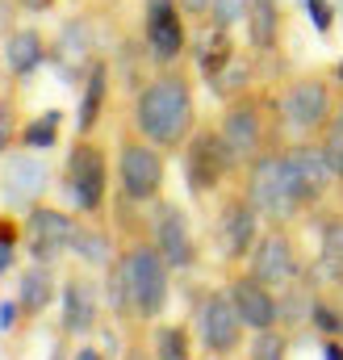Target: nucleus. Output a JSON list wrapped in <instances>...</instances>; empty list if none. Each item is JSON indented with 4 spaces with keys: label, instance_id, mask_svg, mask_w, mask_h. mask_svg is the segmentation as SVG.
<instances>
[{
    "label": "nucleus",
    "instance_id": "c9c22d12",
    "mask_svg": "<svg viewBox=\"0 0 343 360\" xmlns=\"http://www.w3.org/2000/svg\"><path fill=\"white\" fill-rule=\"evenodd\" d=\"M306 8H310V25L318 34H331L335 30V4L331 0H306Z\"/></svg>",
    "mask_w": 343,
    "mask_h": 360
},
{
    "label": "nucleus",
    "instance_id": "0eeeda50",
    "mask_svg": "<svg viewBox=\"0 0 343 360\" xmlns=\"http://www.w3.org/2000/svg\"><path fill=\"white\" fill-rule=\"evenodd\" d=\"M122 252H126V264H130L134 323L138 327H155L160 314L168 310V297H172V264L160 256V248H155L151 235L122 243Z\"/></svg>",
    "mask_w": 343,
    "mask_h": 360
},
{
    "label": "nucleus",
    "instance_id": "dca6fc26",
    "mask_svg": "<svg viewBox=\"0 0 343 360\" xmlns=\"http://www.w3.org/2000/svg\"><path fill=\"white\" fill-rule=\"evenodd\" d=\"M147 222H151V239H155V248H160V256L172 264V272H188L197 269V239H193V226H188V214L168 201V197H160V201H151V214H147Z\"/></svg>",
    "mask_w": 343,
    "mask_h": 360
},
{
    "label": "nucleus",
    "instance_id": "4468645a",
    "mask_svg": "<svg viewBox=\"0 0 343 360\" xmlns=\"http://www.w3.org/2000/svg\"><path fill=\"white\" fill-rule=\"evenodd\" d=\"M197 335H201V348L209 356H226V360L247 344V323L239 319L226 285L201 293V302H197Z\"/></svg>",
    "mask_w": 343,
    "mask_h": 360
},
{
    "label": "nucleus",
    "instance_id": "de8ad7c7",
    "mask_svg": "<svg viewBox=\"0 0 343 360\" xmlns=\"http://www.w3.org/2000/svg\"><path fill=\"white\" fill-rule=\"evenodd\" d=\"M209 360H226V356H209Z\"/></svg>",
    "mask_w": 343,
    "mask_h": 360
},
{
    "label": "nucleus",
    "instance_id": "c03bdc74",
    "mask_svg": "<svg viewBox=\"0 0 343 360\" xmlns=\"http://www.w3.org/2000/svg\"><path fill=\"white\" fill-rule=\"evenodd\" d=\"M51 360H72V352H67V335L55 344V352H51Z\"/></svg>",
    "mask_w": 343,
    "mask_h": 360
},
{
    "label": "nucleus",
    "instance_id": "09e8293b",
    "mask_svg": "<svg viewBox=\"0 0 343 360\" xmlns=\"http://www.w3.org/2000/svg\"><path fill=\"white\" fill-rule=\"evenodd\" d=\"M339 289H343V285H339Z\"/></svg>",
    "mask_w": 343,
    "mask_h": 360
},
{
    "label": "nucleus",
    "instance_id": "ddd939ff",
    "mask_svg": "<svg viewBox=\"0 0 343 360\" xmlns=\"http://www.w3.org/2000/svg\"><path fill=\"white\" fill-rule=\"evenodd\" d=\"M76 214L59 210V205H30L21 214V231H25V256L38 260V264H59L67 252H72V239H76Z\"/></svg>",
    "mask_w": 343,
    "mask_h": 360
},
{
    "label": "nucleus",
    "instance_id": "6ab92c4d",
    "mask_svg": "<svg viewBox=\"0 0 343 360\" xmlns=\"http://www.w3.org/2000/svg\"><path fill=\"white\" fill-rule=\"evenodd\" d=\"M318 214V252L306 269V281L318 285H343V210H314Z\"/></svg>",
    "mask_w": 343,
    "mask_h": 360
},
{
    "label": "nucleus",
    "instance_id": "a18cd8bd",
    "mask_svg": "<svg viewBox=\"0 0 343 360\" xmlns=\"http://www.w3.org/2000/svg\"><path fill=\"white\" fill-rule=\"evenodd\" d=\"M8 84V63H4V51H0V89Z\"/></svg>",
    "mask_w": 343,
    "mask_h": 360
},
{
    "label": "nucleus",
    "instance_id": "6e6552de",
    "mask_svg": "<svg viewBox=\"0 0 343 360\" xmlns=\"http://www.w3.org/2000/svg\"><path fill=\"white\" fill-rule=\"evenodd\" d=\"M259 231H264V218L256 214L252 197L243 193V184H226L218 193V210H214V243H218V256L231 264V269H243L252 248H256Z\"/></svg>",
    "mask_w": 343,
    "mask_h": 360
},
{
    "label": "nucleus",
    "instance_id": "b1692460",
    "mask_svg": "<svg viewBox=\"0 0 343 360\" xmlns=\"http://www.w3.org/2000/svg\"><path fill=\"white\" fill-rule=\"evenodd\" d=\"M235 59H239L235 34H231V30H218V25H209V21H205L201 38H197V46H193V63H197L201 80H205V84H209V80H218Z\"/></svg>",
    "mask_w": 343,
    "mask_h": 360
},
{
    "label": "nucleus",
    "instance_id": "bb28decb",
    "mask_svg": "<svg viewBox=\"0 0 343 360\" xmlns=\"http://www.w3.org/2000/svg\"><path fill=\"white\" fill-rule=\"evenodd\" d=\"M59 134H63V109H42V113H34L30 122H21L17 143H21L25 151L46 155V151L59 147Z\"/></svg>",
    "mask_w": 343,
    "mask_h": 360
},
{
    "label": "nucleus",
    "instance_id": "49530a36",
    "mask_svg": "<svg viewBox=\"0 0 343 360\" xmlns=\"http://www.w3.org/2000/svg\"><path fill=\"white\" fill-rule=\"evenodd\" d=\"M335 80H339V89H343V63H339V68H335Z\"/></svg>",
    "mask_w": 343,
    "mask_h": 360
},
{
    "label": "nucleus",
    "instance_id": "a19ab883",
    "mask_svg": "<svg viewBox=\"0 0 343 360\" xmlns=\"http://www.w3.org/2000/svg\"><path fill=\"white\" fill-rule=\"evenodd\" d=\"M126 360H155V352H147V344H143V340H134V344L126 348Z\"/></svg>",
    "mask_w": 343,
    "mask_h": 360
},
{
    "label": "nucleus",
    "instance_id": "473e14b6",
    "mask_svg": "<svg viewBox=\"0 0 343 360\" xmlns=\"http://www.w3.org/2000/svg\"><path fill=\"white\" fill-rule=\"evenodd\" d=\"M285 356H289V331H285V327L252 331V348H247V360H285Z\"/></svg>",
    "mask_w": 343,
    "mask_h": 360
},
{
    "label": "nucleus",
    "instance_id": "cd10ccee",
    "mask_svg": "<svg viewBox=\"0 0 343 360\" xmlns=\"http://www.w3.org/2000/svg\"><path fill=\"white\" fill-rule=\"evenodd\" d=\"M151 352H155V360H197L193 335H188L184 323H155V331H151Z\"/></svg>",
    "mask_w": 343,
    "mask_h": 360
},
{
    "label": "nucleus",
    "instance_id": "58836bf2",
    "mask_svg": "<svg viewBox=\"0 0 343 360\" xmlns=\"http://www.w3.org/2000/svg\"><path fill=\"white\" fill-rule=\"evenodd\" d=\"M13 8H17V0H0V34L13 30Z\"/></svg>",
    "mask_w": 343,
    "mask_h": 360
},
{
    "label": "nucleus",
    "instance_id": "79ce46f5",
    "mask_svg": "<svg viewBox=\"0 0 343 360\" xmlns=\"http://www.w3.org/2000/svg\"><path fill=\"white\" fill-rule=\"evenodd\" d=\"M323 360H343V340H323Z\"/></svg>",
    "mask_w": 343,
    "mask_h": 360
},
{
    "label": "nucleus",
    "instance_id": "2f4dec72",
    "mask_svg": "<svg viewBox=\"0 0 343 360\" xmlns=\"http://www.w3.org/2000/svg\"><path fill=\"white\" fill-rule=\"evenodd\" d=\"M17 134H21V92L0 89V155L13 151Z\"/></svg>",
    "mask_w": 343,
    "mask_h": 360
},
{
    "label": "nucleus",
    "instance_id": "7c9ffc66",
    "mask_svg": "<svg viewBox=\"0 0 343 360\" xmlns=\"http://www.w3.org/2000/svg\"><path fill=\"white\" fill-rule=\"evenodd\" d=\"M25 252V231H21V218L13 214H0V276L17 269V256Z\"/></svg>",
    "mask_w": 343,
    "mask_h": 360
},
{
    "label": "nucleus",
    "instance_id": "f03ea898",
    "mask_svg": "<svg viewBox=\"0 0 343 360\" xmlns=\"http://www.w3.org/2000/svg\"><path fill=\"white\" fill-rule=\"evenodd\" d=\"M218 130L231 147V160L239 164V176L264 151L285 147V126H280V113H276V96H268L259 89H247L243 96L226 101L222 117H218Z\"/></svg>",
    "mask_w": 343,
    "mask_h": 360
},
{
    "label": "nucleus",
    "instance_id": "c756f323",
    "mask_svg": "<svg viewBox=\"0 0 343 360\" xmlns=\"http://www.w3.org/2000/svg\"><path fill=\"white\" fill-rule=\"evenodd\" d=\"M310 323L323 340H343V302H335L327 289L314 293V306H310Z\"/></svg>",
    "mask_w": 343,
    "mask_h": 360
},
{
    "label": "nucleus",
    "instance_id": "aec40b11",
    "mask_svg": "<svg viewBox=\"0 0 343 360\" xmlns=\"http://www.w3.org/2000/svg\"><path fill=\"white\" fill-rule=\"evenodd\" d=\"M4 51V63H8V76L13 80H30L46 59H51V42L38 25H13L0 42Z\"/></svg>",
    "mask_w": 343,
    "mask_h": 360
},
{
    "label": "nucleus",
    "instance_id": "4c0bfd02",
    "mask_svg": "<svg viewBox=\"0 0 343 360\" xmlns=\"http://www.w3.org/2000/svg\"><path fill=\"white\" fill-rule=\"evenodd\" d=\"M180 13L188 21H205L209 17V0H180Z\"/></svg>",
    "mask_w": 343,
    "mask_h": 360
},
{
    "label": "nucleus",
    "instance_id": "a878e982",
    "mask_svg": "<svg viewBox=\"0 0 343 360\" xmlns=\"http://www.w3.org/2000/svg\"><path fill=\"white\" fill-rule=\"evenodd\" d=\"M280 25H285V13L276 0H252V13H247V42L256 55H272L280 46Z\"/></svg>",
    "mask_w": 343,
    "mask_h": 360
},
{
    "label": "nucleus",
    "instance_id": "393cba45",
    "mask_svg": "<svg viewBox=\"0 0 343 360\" xmlns=\"http://www.w3.org/2000/svg\"><path fill=\"white\" fill-rule=\"evenodd\" d=\"M101 293L109 302V314L117 323H134V293H130V264H126V252L117 248V256L105 264V281H101Z\"/></svg>",
    "mask_w": 343,
    "mask_h": 360
},
{
    "label": "nucleus",
    "instance_id": "72a5a7b5",
    "mask_svg": "<svg viewBox=\"0 0 343 360\" xmlns=\"http://www.w3.org/2000/svg\"><path fill=\"white\" fill-rule=\"evenodd\" d=\"M247 13H252V0H209V17L205 21L218 25V30H235V25L247 21Z\"/></svg>",
    "mask_w": 343,
    "mask_h": 360
},
{
    "label": "nucleus",
    "instance_id": "7ed1b4c3",
    "mask_svg": "<svg viewBox=\"0 0 343 360\" xmlns=\"http://www.w3.org/2000/svg\"><path fill=\"white\" fill-rule=\"evenodd\" d=\"M339 105H343L339 80L335 76H323V72L297 76V80H289L285 89L276 92L280 126L293 139H318L327 130V122L339 113Z\"/></svg>",
    "mask_w": 343,
    "mask_h": 360
},
{
    "label": "nucleus",
    "instance_id": "f704fd0d",
    "mask_svg": "<svg viewBox=\"0 0 343 360\" xmlns=\"http://www.w3.org/2000/svg\"><path fill=\"white\" fill-rule=\"evenodd\" d=\"M318 143H323V151H327V160H331V168H335V176L343 184V105H339V113L327 122V130L318 134Z\"/></svg>",
    "mask_w": 343,
    "mask_h": 360
},
{
    "label": "nucleus",
    "instance_id": "412c9836",
    "mask_svg": "<svg viewBox=\"0 0 343 360\" xmlns=\"http://www.w3.org/2000/svg\"><path fill=\"white\" fill-rule=\"evenodd\" d=\"M59 289H63V281L55 276V264L30 260L25 269L17 272V306H21V319H42L55 306Z\"/></svg>",
    "mask_w": 343,
    "mask_h": 360
},
{
    "label": "nucleus",
    "instance_id": "f257e3e1",
    "mask_svg": "<svg viewBox=\"0 0 343 360\" xmlns=\"http://www.w3.org/2000/svg\"><path fill=\"white\" fill-rule=\"evenodd\" d=\"M130 126L164 151H180L188 143V134L197 130V96L184 63L160 68L151 80L138 84L130 105Z\"/></svg>",
    "mask_w": 343,
    "mask_h": 360
},
{
    "label": "nucleus",
    "instance_id": "20e7f679",
    "mask_svg": "<svg viewBox=\"0 0 343 360\" xmlns=\"http://www.w3.org/2000/svg\"><path fill=\"white\" fill-rule=\"evenodd\" d=\"M164 180H168V151L143 139L126 122L117 130V193L138 205H151L164 197Z\"/></svg>",
    "mask_w": 343,
    "mask_h": 360
},
{
    "label": "nucleus",
    "instance_id": "1a4fd4ad",
    "mask_svg": "<svg viewBox=\"0 0 343 360\" xmlns=\"http://www.w3.org/2000/svg\"><path fill=\"white\" fill-rule=\"evenodd\" d=\"M280 160H285V176L293 184V193L302 197L306 214L327 210L331 197L343 188L318 139H293V143H285V147H280Z\"/></svg>",
    "mask_w": 343,
    "mask_h": 360
},
{
    "label": "nucleus",
    "instance_id": "e433bc0d",
    "mask_svg": "<svg viewBox=\"0 0 343 360\" xmlns=\"http://www.w3.org/2000/svg\"><path fill=\"white\" fill-rule=\"evenodd\" d=\"M17 319H21V306H17V297H8V302H0V331H8V327H17Z\"/></svg>",
    "mask_w": 343,
    "mask_h": 360
},
{
    "label": "nucleus",
    "instance_id": "f8f14e48",
    "mask_svg": "<svg viewBox=\"0 0 343 360\" xmlns=\"http://www.w3.org/2000/svg\"><path fill=\"white\" fill-rule=\"evenodd\" d=\"M143 46L155 68H176L188 55V17L180 0H143Z\"/></svg>",
    "mask_w": 343,
    "mask_h": 360
},
{
    "label": "nucleus",
    "instance_id": "c85d7f7f",
    "mask_svg": "<svg viewBox=\"0 0 343 360\" xmlns=\"http://www.w3.org/2000/svg\"><path fill=\"white\" fill-rule=\"evenodd\" d=\"M252 80H256V68H252V59H235L218 80H209V92L226 105V101H235V96H243V92L252 89Z\"/></svg>",
    "mask_w": 343,
    "mask_h": 360
},
{
    "label": "nucleus",
    "instance_id": "4be33fe9",
    "mask_svg": "<svg viewBox=\"0 0 343 360\" xmlns=\"http://www.w3.org/2000/svg\"><path fill=\"white\" fill-rule=\"evenodd\" d=\"M109 76H113V68H109V59H92L84 72V80H80V109H76V134H96V126H101V117H105V105H109Z\"/></svg>",
    "mask_w": 343,
    "mask_h": 360
},
{
    "label": "nucleus",
    "instance_id": "39448f33",
    "mask_svg": "<svg viewBox=\"0 0 343 360\" xmlns=\"http://www.w3.org/2000/svg\"><path fill=\"white\" fill-rule=\"evenodd\" d=\"M239 184H243V193L252 197V205H256V214L264 218V226H293L297 218H306L302 197L293 193V184L285 176L280 147H272V151H264L259 160H252V164L243 168Z\"/></svg>",
    "mask_w": 343,
    "mask_h": 360
},
{
    "label": "nucleus",
    "instance_id": "a211bd4d",
    "mask_svg": "<svg viewBox=\"0 0 343 360\" xmlns=\"http://www.w3.org/2000/svg\"><path fill=\"white\" fill-rule=\"evenodd\" d=\"M226 293L239 310V319L247 323V331H268V327H280V306H276V289L264 285L256 272L247 269H231L226 276Z\"/></svg>",
    "mask_w": 343,
    "mask_h": 360
},
{
    "label": "nucleus",
    "instance_id": "9d476101",
    "mask_svg": "<svg viewBox=\"0 0 343 360\" xmlns=\"http://www.w3.org/2000/svg\"><path fill=\"white\" fill-rule=\"evenodd\" d=\"M63 188L72 193L80 214H101L109 201V155L92 134H76L67 164H63Z\"/></svg>",
    "mask_w": 343,
    "mask_h": 360
},
{
    "label": "nucleus",
    "instance_id": "423d86ee",
    "mask_svg": "<svg viewBox=\"0 0 343 360\" xmlns=\"http://www.w3.org/2000/svg\"><path fill=\"white\" fill-rule=\"evenodd\" d=\"M180 155H184V184L193 197H218L226 184L239 180V164L231 160V147H226L218 122H197V130L188 134Z\"/></svg>",
    "mask_w": 343,
    "mask_h": 360
},
{
    "label": "nucleus",
    "instance_id": "9b49d317",
    "mask_svg": "<svg viewBox=\"0 0 343 360\" xmlns=\"http://www.w3.org/2000/svg\"><path fill=\"white\" fill-rule=\"evenodd\" d=\"M243 269L256 272L259 281L272 285V289H285V285L302 281L310 264H306V256H302V248H297L293 226H264Z\"/></svg>",
    "mask_w": 343,
    "mask_h": 360
},
{
    "label": "nucleus",
    "instance_id": "ea45409f",
    "mask_svg": "<svg viewBox=\"0 0 343 360\" xmlns=\"http://www.w3.org/2000/svg\"><path fill=\"white\" fill-rule=\"evenodd\" d=\"M72 360H105V352H101V348H92V344H80V348H76V352H72Z\"/></svg>",
    "mask_w": 343,
    "mask_h": 360
},
{
    "label": "nucleus",
    "instance_id": "f3484780",
    "mask_svg": "<svg viewBox=\"0 0 343 360\" xmlns=\"http://www.w3.org/2000/svg\"><path fill=\"white\" fill-rule=\"evenodd\" d=\"M59 331L67 340H88L101 327V285L88 272H67L59 289Z\"/></svg>",
    "mask_w": 343,
    "mask_h": 360
},
{
    "label": "nucleus",
    "instance_id": "5701e85b",
    "mask_svg": "<svg viewBox=\"0 0 343 360\" xmlns=\"http://www.w3.org/2000/svg\"><path fill=\"white\" fill-rule=\"evenodd\" d=\"M122 239H113V231L101 222V214H80L76 222V239H72V256L88 269H105L117 256Z\"/></svg>",
    "mask_w": 343,
    "mask_h": 360
},
{
    "label": "nucleus",
    "instance_id": "2eb2a0df",
    "mask_svg": "<svg viewBox=\"0 0 343 360\" xmlns=\"http://www.w3.org/2000/svg\"><path fill=\"white\" fill-rule=\"evenodd\" d=\"M51 164L38 151H8L0 155V201L8 205V214H25L30 205H38L51 193Z\"/></svg>",
    "mask_w": 343,
    "mask_h": 360
},
{
    "label": "nucleus",
    "instance_id": "37998d69",
    "mask_svg": "<svg viewBox=\"0 0 343 360\" xmlns=\"http://www.w3.org/2000/svg\"><path fill=\"white\" fill-rule=\"evenodd\" d=\"M17 4H21V8H30V13H46L55 0H17Z\"/></svg>",
    "mask_w": 343,
    "mask_h": 360
}]
</instances>
